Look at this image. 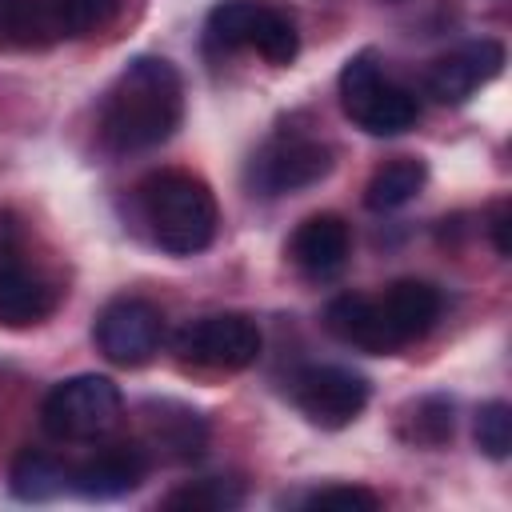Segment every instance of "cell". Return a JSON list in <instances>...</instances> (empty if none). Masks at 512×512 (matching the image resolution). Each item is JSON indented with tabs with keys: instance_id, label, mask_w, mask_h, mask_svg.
Returning <instances> with one entry per match:
<instances>
[{
	"instance_id": "6da1fadb",
	"label": "cell",
	"mask_w": 512,
	"mask_h": 512,
	"mask_svg": "<svg viewBox=\"0 0 512 512\" xmlns=\"http://www.w3.org/2000/svg\"><path fill=\"white\" fill-rule=\"evenodd\" d=\"M184 116V80L164 56H136L112 80L100 104V136L112 152H148L164 144Z\"/></svg>"
},
{
	"instance_id": "7a4b0ae2",
	"label": "cell",
	"mask_w": 512,
	"mask_h": 512,
	"mask_svg": "<svg viewBox=\"0 0 512 512\" xmlns=\"http://www.w3.org/2000/svg\"><path fill=\"white\" fill-rule=\"evenodd\" d=\"M140 212L152 240L172 256H196L216 240V196L212 188L180 168H160L140 184Z\"/></svg>"
},
{
	"instance_id": "3957f363",
	"label": "cell",
	"mask_w": 512,
	"mask_h": 512,
	"mask_svg": "<svg viewBox=\"0 0 512 512\" xmlns=\"http://www.w3.org/2000/svg\"><path fill=\"white\" fill-rule=\"evenodd\" d=\"M340 108L368 136H400L420 116L416 96L408 88H400L392 76H384V68L376 64L372 52H360L344 64V72H340Z\"/></svg>"
},
{
	"instance_id": "277c9868",
	"label": "cell",
	"mask_w": 512,
	"mask_h": 512,
	"mask_svg": "<svg viewBox=\"0 0 512 512\" xmlns=\"http://www.w3.org/2000/svg\"><path fill=\"white\" fill-rule=\"evenodd\" d=\"M124 416V396L108 376L84 372L60 380L44 404H40V424L52 440H100L108 436Z\"/></svg>"
},
{
	"instance_id": "5b68a950",
	"label": "cell",
	"mask_w": 512,
	"mask_h": 512,
	"mask_svg": "<svg viewBox=\"0 0 512 512\" xmlns=\"http://www.w3.org/2000/svg\"><path fill=\"white\" fill-rule=\"evenodd\" d=\"M332 172V148L304 132L272 136L248 164V180L260 196H284L320 184Z\"/></svg>"
},
{
	"instance_id": "8992f818",
	"label": "cell",
	"mask_w": 512,
	"mask_h": 512,
	"mask_svg": "<svg viewBox=\"0 0 512 512\" xmlns=\"http://www.w3.org/2000/svg\"><path fill=\"white\" fill-rule=\"evenodd\" d=\"M176 352L212 372H240L260 356V328L244 312L200 316L176 332Z\"/></svg>"
},
{
	"instance_id": "52a82bcc",
	"label": "cell",
	"mask_w": 512,
	"mask_h": 512,
	"mask_svg": "<svg viewBox=\"0 0 512 512\" xmlns=\"http://www.w3.org/2000/svg\"><path fill=\"white\" fill-rule=\"evenodd\" d=\"M164 312L144 296H116L96 316V348L124 368H136L160 352Z\"/></svg>"
},
{
	"instance_id": "ba28073f",
	"label": "cell",
	"mask_w": 512,
	"mask_h": 512,
	"mask_svg": "<svg viewBox=\"0 0 512 512\" xmlns=\"http://www.w3.org/2000/svg\"><path fill=\"white\" fill-rule=\"evenodd\" d=\"M296 408L320 428L352 424L368 404V380L340 364H312L292 380Z\"/></svg>"
},
{
	"instance_id": "9c48e42d",
	"label": "cell",
	"mask_w": 512,
	"mask_h": 512,
	"mask_svg": "<svg viewBox=\"0 0 512 512\" xmlns=\"http://www.w3.org/2000/svg\"><path fill=\"white\" fill-rule=\"evenodd\" d=\"M500 68H504V48L496 40H468V44L444 52L440 60H432L424 88L440 104H464L476 88L496 80Z\"/></svg>"
},
{
	"instance_id": "30bf717a",
	"label": "cell",
	"mask_w": 512,
	"mask_h": 512,
	"mask_svg": "<svg viewBox=\"0 0 512 512\" xmlns=\"http://www.w3.org/2000/svg\"><path fill=\"white\" fill-rule=\"evenodd\" d=\"M372 308H376V324H380L388 352H400L404 344L420 340L436 324L440 292L424 280H396L380 296H372Z\"/></svg>"
},
{
	"instance_id": "8fae6325",
	"label": "cell",
	"mask_w": 512,
	"mask_h": 512,
	"mask_svg": "<svg viewBox=\"0 0 512 512\" xmlns=\"http://www.w3.org/2000/svg\"><path fill=\"white\" fill-rule=\"evenodd\" d=\"M144 476H148L144 444H108L72 468L68 488L84 500H116V496L140 488Z\"/></svg>"
},
{
	"instance_id": "7c38bea8",
	"label": "cell",
	"mask_w": 512,
	"mask_h": 512,
	"mask_svg": "<svg viewBox=\"0 0 512 512\" xmlns=\"http://www.w3.org/2000/svg\"><path fill=\"white\" fill-rule=\"evenodd\" d=\"M60 284L44 272L16 260L8 248H0V324L4 328H28L56 312Z\"/></svg>"
},
{
	"instance_id": "4fadbf2b",
	"label": "cell",
	"mask_w": 512,
	"mask_h": 512,
	"mask_svg": "<svg viewBox=\"0 0 512 512\" xmlns=\"http://www.w3.org/2000/svg\"><path fill=\"white\" fill-rule=\"evenodd\" d=\"M348 248H352L348 224H344L340 216H332V212L308 216V220L296 228L292 244H288L292 264H296L304 276H312V280L336 276V272L348 264Z\"/></svg>"
},
{
	"instance_id": "5bb4252c",
	"label": "cell",
	"mask_w": 512,
	"mask_h": 512,
	"mask_svg": "<svg viewBox=\"0 0 512 512\" xmlns=\"http://www.w3.org/2000/svg\"><path fill=\"white\" fill-rule=\"evenodd\" d=\"M72 36L64 0H0V48H48Z\"/></svg>"
},
{
	"instance_id": "9a60e30c",
	"label": "cell",
	"mask_w": 512,
	"mask_h": 512,
	"mask_svg": "<svg viewBox=\"0 0 512 512\" xmlns=\"http://www.w3.org/2000/svg\"><path fill=\"white\" fill-rule=\"evenodd\" d=\"M156 416H148V448L172 460H188L204 448V420L192 408L180 404H152Z\"/></svg>"
},
{
	"instance_id": "2e32d148",
	"label": "cell",
	"mask_w": 512,
	"mask_h": 512,
	"mask_svg": "<svg viewBox=\"0 0 512 512\" xmlns=\"http://www.w3.org/2000/svg\"><path fill=\"white\" fill-rule=\"evenodd\" d=\"M424 176H428L424 160H416V156H396V160H388L384 168L372 172V180H368V188H364V204H368L372 212L404 208V204L424 188Z\"/></svg>"
},
{
	"instance_id": "e0dca14e",
	"label": "cell",
	"mask_w": 512,
	"mask_h": 512,
	"mask_svg": "<svg viewBox=\"0 0 512 512\" xmlns=\"http://www.w3.org/2000/svg\"><path fill=\"white\" fill-rule=\"evenodd\" d=\"M8 480H12V492H16L20 500H52V496H60V492L68 488L72 468H68L60 456H52V452L24 448V452L12 460Z\"/></svg>"
},
{
	"instance_id": "ac0fdd59",
	"label": "cell",
	"mask_w": 512,
	"mask_h": 512,
	"mask_svg": "<svg viewBox=\"0 0 512 512\" xmlns=\"http://www.w3.org/2000/svg\"><path fill=\"white\" fill-rule=\"evenodd\" d=\"M264 0H220L204 20V44L208 52H240L252 44V28L260 20Z\"/></svg>"
},
{
	"instance_id": "d6986e66",
	"label": "cell",
	"mask_w": 512,
	"mask_h": 512,
	"mask_svg": "<svg viewBox=\"0 0 512 512\" xmlns=\"http://www.w3.org/2000/svg\"><path fill=\"white\" fill-rule=\"evenodd\" d=\"M248 48H252V52H260L268 64H292V60H296V52H300L296 20H292L284 8H276L272 0H264L260 20H256V28H252V44H248Z\"/></svg>"
},
{
	"instance_id": "ffe728a7",
	"label": "cell",
	"mask_w": 512,
	"mask_h": 512,
	"mask_svg": "<svg viewBox=\"0 0 512 512\" xmlns=\"http://www.w3.org/2000/svg\"><path fill=\"white\" fill-rule=\"evenodd\" d=\"M244 500V488L236 480H224V476H204V480H192V484H180L172 488L160 504L164 508H180V512H228Z\"/></svg>"
},
{
	"instance_id": "44dd1931",
	"label": "cell",
	"mask_w": 512,
	"mask_h": 512,
	"mask_svg": "<svg viewBox=\"0 0 512 512\" xmlns=\"http://www.w3.org/2000/svg\"><path fill=\"white\" fill-rule=\"evenodd\" d=\"M476 444L492 460H504L512 452V408L504 400L480 404V412H476Z\"/></svg>"
},
{
	"instance_id": "7402d4cb",
	"label": "cell",
	"mask_w": 512,
	"mask_h": 512,
	"mask_svg": "<svg viewBox=\"0 0 512 512\" xmlns=\"http://www.w3.org/2000/svg\"><path fill=\"white\" fill-rule=\"evenodd\" d=\"M408 420H412L408 440H416V444H444V440L452 436V424H456L452 400H444V396H424V400H416V408H412Z\"/></svg>"
},
{
	"instance_id": "603a6c76",
	"label": "cell",
	"mask_w": 512,
	"mask_h": 512,
	"mask_svg": "<svg viewBox=\"0 0 512 512\" xmlns=\"http://www.w3.org/2000/svg\"><path fill=\"white\" fill-rule=\"evenodd\" d=\"M304 508H344V512H376L380 496L360 488V484H332V488H316Z\"/></svg>"
},
{
	"instance_id": "cb8c5ba5",
	"label": "cell",
	"mask_w": 512,
	"mask_h": 512,
	"mask_svg": "<svg viewBox=\"0 0 512 512\" xmlns=\"http://www.w3.org/2000/svg\"><path fill=\"white\" fill-rule=\"evenodd\" d=\"M116 4L120 0H64V12H68V28L72 36L80 32H92L100 24H108L116 16Z\"/></svg>"
},
{
	"instance_id": "d4e9b609",
	"label": "cell",
	"mask_w": 512,
	"mask_h": 512,
	"mask_svg": "<svg viewBox=\"0 0 512 512\" xmlns=\"http://www.w3.org/2000/svg\"><path fill=\"white\" fill-rule=\"evenodd\" d=\"M508 224H512V208H508V200H500V204L492 208V220H488V232H492V244H496V252H500V256H508V252H512Z\"/></svg>"
}]
</instances>
